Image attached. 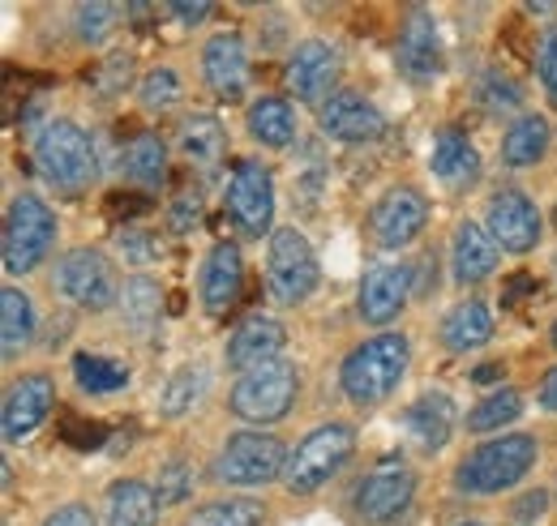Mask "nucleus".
Here are the masks:
<instances>
[{
	"mask_svg": "<svg viewBox=\"0 0 557 526\" xmlns=\"http://www.w3.org/2000/svg\"><path fill=\"white\" fill-rule=\"evenodd\" d=\"M412 360L408 334H373L364 338L339 368V386L356 406H377L399 390Z\"/></svg>",
	"mask_w": 557,
	"mask_h": 526,
	"instance_id": "f257e3e1",
	"label": "nucleus"
},
{
	"mask_svg": "<svg viewBox=\"0 0 557 526\" xmlns=\"http://www.w3.org/2000/svg\"><path fill=\"white\" fill-rule=\"evenodd\" d=\"M35 163H39L44 180L61 193H86L99 176L95 141L73 121H48L44 125L39 141H35Z\"/></svg>",
	"mask_w": 557,
	"mask_h": 526,
	"instance_id": "f03ea898",
	"label": "nucleus"
},
{
	"mask_svg": "<svg viewBox=\"0 0 557 526\" xmlns=\"http://www.w3.org/2000/svg\"><path fill=\"white\" fill-rule=\"evenodd\" d=\"M57 245V214L48 201L35 193H17L4 214V236H0V262L9 274H30L48 262Z\"/></svg>",
	"mask_w": 557,
	"mask_h": 526,
	"instance_id": "7ed1b4c3",
	"label": "nucleus"
},
{
	"mask_svg": "<svg viewBox=\"0 0 557 526\" xmlns=\"http://www.w3.org/2000/svg\"><path fill=\"white\" fill-rule=\"evenodd\" d=\"M536 454H541L536 437H528V433H510V437L485 441L476 454H468L463 466H459V488L463 492H481V497L506 492L536 466Z\"/></svg>",
	"mask_w": 557,
	"mask_h": 526,
	"instance_id": "20e7f679",
	"label": "nucleus"
},
{
	"mask_svg": "<svg viewBox=\"0 0 557 526\" xmlns=\"http://www.w3.org/2000/svg\"><path fill=\"white\" fill-rule=\"evenodd\" d=\"M356 454V433L348 424H322L313 428L292 454H287V471H283V484L292 492H318L322 484H331L348 459Z\"/></svg>",
	"mask_w": 557,
	"mask_h": 526,
	"instance_id": "39448f33",
	"label": "nucleus"
},
{
	"mask_svg": "<svg viewBox=\"0 0 557 526\" xmlns=\"http://www.w3.org/2000/svg\"><path fill=\"white\" fill-rule=\"evenodd\" d=\"M318 253L309 249V240L296 227H275L271 245H267V291L283 309L305 304L318 291Z\"/></svg>",
	"mask_w": 557,
	"mask_h": 526,
	"instance_id": "423d86ee",
	"label": "nucleus"
},
{
	"mask_svg": "<svg viewBox=\"0 0 557 526\" xmlns=\"http://www.w3.org/2000/svg\"><path fill=\"white\" fill-rule=\"evenodd\" d=\"M296 390H300V377H296V364L292 360H271L253 373H245L236 386H232V415L249 419V424H275L292 411L296 402Z\"/></svg>",
	"mask_w": 557,
	"mask_h": 526,
	"instance_id": "0eeeda50",
	"label": "nucleus"
},
{
	"mask_svg": "<svg viewBox=\"0 0 557 526\" xmlns=\"http://www.w3.org/2000/svg\"><path fill=\"white\" fill-rule=\"evenodd\" d=\"M287 471V450L283 441L262 433V428H245V433H232L227 446L219 450L214 462V475L223 484H236V488H258V484H271Z\"/></svg>",
	"mask_w": 557,
	"mask_h": 526,
	"instance_id": "6e6552de",
	"label": "nucleus"
},
{
	"mask_svg": "<svg viewBox=\"0 0 557 526\" xmlns=\"http://www.w3.org/2000/svg\"><path fill=\"white\" fill-rule=\"evenodd\" d=\"M57 291L77 304V309H90V313H103L121 300V283H116V270L103 253L95 249H70L61 262H57V274H52Z\"/></svg>",
	"mask_w": 557,
	"mask_h": 526,
	"instance_id": "1a4fd4ad",
	"label": "nucleus"
},
{
	"mask_svg": "<svg viewBox=\"0 0 557 526\" xmlns=\"http://www.w3.org/2000/svg\"><path fill=\"white\" fill-rule=\"evenodd\" d=\"M223 201L240 236H253V240H262L267 231L275 236V180L262 163H249V159L236 163Z\"/></svg>",
	"mask_w": 557,
	"mask_h": 526,
	"instance_id": "9d476101",
	"label": "nucleus"
},
{
	"mask_svg": "<svg viewBox=\"0 0 557 526\" xmlns=\"http://www.w3.org/2000/svg\"><path fill=\"white\" fill-rule=\"evenodd\" d=\"M412 497H417V475L404 462H382V466H373L356 484L351 505H356V514L364 523L382 526V523H395L412 505Z\"/></svg>",
	"mask_w": 557,
	"mask_h": 526,
	"instance_id": "9b49d317",
	"label": "nucleus"
},
{
	"mask_svg": "<svg viewBox=\"0 0 557 526\" xmlns=\"http://www.w3.org/2000/svg\"><path fill=\"white\" fill-rule=\"evenodd\" d=\"M417 291V265L412 262H386V265H373L364 278H360V322L369 326H391L408 300Z\"/></svg>",
	"mask_w": 557,
	"mask_h": 526,
	"instance_id": "f8f14e48",
	"label": "nucleus"
},
{
	"mask_svg": "<svg viewBox=\"0 0 557 526\" xmlns=\"http://www.w3.org/2000/svg\"><path fill=\"white\" fill-rule=\"evenodd\" d=\"M429 223V201L417 189H386L369 210V231L382 249H408Z\"/></svg>",
	"mask_w": 557,
	"mask_h": 526,
	"instance_id": "ddd939ff",
	"label": "nucleus"
},
{
	"mask_svg": "<svg viewBox=\"0 0 557 526\" xmlns=\"http://www.w3.org/2000/svg\"><path fill=\"white\" fill-rule=\"evenodd\" d=\"M335 82H339V52L331 43L305 39V43L292 48V57H287V90L300 103H326V95H339Z\"/></svg>",
	"mask_w": 557,
	"mask_h": 526,
	"instance_id": "4468645a",
	"label": "nucleus"
},
{
	"mask_svg": "<svg viewBox=\"0 0 557 526\" xmlns=\"http://www.w3.org/2000/svg\"><path fill=\"white\" fill-rule=\"evenodd\" d=\"M52 402H57L52 377L30 373V377L13 381L9 394H4V411H0V433H4V441H9V446L26 441V437L52 415Z\"/></svg>",
	"mask_w": 557,
	"mask_h": 526,
	"instance_id": "2eb2a0df",
	"label": "nucleus"
},
{
	"mask_svg": "<svg viewBox=\"0 0 557 526\" xmlns=\"http://www.w3.org/2000/svg\"><path fill=\"white\" fill-rule=\"evenodd\" d=\"M488 236L506 253H532L541 245V210L532 205L528 193L502 189L488 201Z\"/></svg>",
	"mask_w": 557,
	"mask_h": 526,
	"instance_id": "dca6fc26",
	"label": "nucleus"
},
{
	"mask_svg": "<svg viewBox=\"0 0 557 526\" xmlns=\"http://www.w3.org/2000/svg\"><path fill=\"white\" fill-rule=\"evenodd\" d=\"M318 121H322V133H326V137L351 141V146L377 141V137L386 133V116H382L364 95H356V90L331 95V99L318 108Z\"/></svg>",
	"mask_w": 557,
	"mask_h": 526,
	"instance_id": "f3484780",
	"label": "nucleus"
},
{
	"mask_svg": "<svg viewBox=\"0 0 557 526\" xmlns=\"http://www.w3.org/2000/svg\"><path fill=\"white\" fill-rule=\"evenodd\" d=\"M283 342H287V329L278 326L275 317H267V313H253V317H245L240 326L232 329V338H227V368H236L245 377V373L278 360Z\"/></svg>",
	"mask_w": 557,
	"mask_h": 526,
	"instance_id": "a211bd4d",
	"label": "nucleus"
},
{
	"mask_svg": "<svg viewBox=\"0 0 557 526\" xmlns=\"http://www.w3.org/2000/svg\"><path fill=\"white\" fill-rule=\"evenodd\" d=\"M202 73L223 103H240L249 90V52H245L240 35H214L202 48Z\"/></svg>",
	"mask_w": 557,
	"mask_h": 526,
	"instance_id": "6ab92c4d",
	"label": "nucleus"
},
{
	"mask_svg": "<svg viewBox=\"0 0 557 526\" xmlns=\"http://www.w3.org/2000/svg\"><path fill=\"white\" fill-rule=\"evenodd\" d=\"M399 68L412 77V82H429L442 73V39H437V22L412 9L404 30H399Z\"/></svg>",
	"mask_w": 557,
	"mask_h": 526,
	"instance_id": "aec40b11",
	"label": "nucleus"
},
{
	"mask_svg": "<svg viewBox=\"0 0 557 526\" xmlns=\"http://www.w3.org/2000/svg\"><path fill=\"white\" fill-rule=\"evenodd\" d=\"M240 287H245V258L236 245H214L202 265V304L207 313H227L236 300H240Z\"/></svg>",
	"mask_w": 557,
	"mask_h": 526,
	"instance_id": "412c9836",
	"label": "nucleus"
},
{
	"mask_svg": "<svg viewBox=\"0 0 557 526\" xmlns=\"http://www.w3.org/2000/svg\"><path fill=\"white\" fill-rule=\"evenodd\" d=\"M429 167H433V176H437L442 185L468 189V185H476V176H481V154H476V146L459 129H442L433 137Z\"/></svg>",
	"mask_w": 557,
	"mask_h": 526,
	"instance_id": "4be33fe9",
	"label": "nucleus"
},
{
	"mask_svg": "<svg viewBox=\"0 0 557 526\" xmlns=\"http://www.w3.org/2000/svg\"><path fill=\"white\" fill-rule=\"evenodd\" d=\"M450 262H455V278L459 283H485L488 274L502 262L497 240L488 236V227L481 223H459L455 245H450Z\"/></svg>",
	"mask_w": 557,
	"mask_h": 526,
	"instance_id": "5701e85b",
	"label": "nucleus"
},
{
	"mask_svg": "<svg viewBox=\"0 0 557 526\" xmlns=\"http://www.w3.org/2000/svg\"><path fill=\"white\" fill-rule=\"evenodd\" d=\"M159 523V497L141 479H121L108 492V526H154Z\"/></svg>",
	"mask_w": 557,
	"mask_h": 526,
	"instance_id": "b1692460",
	"label": "nucleus"
},
{
	"mask_svg": "<svg viewBox=\"0 0 557 526\" xmlns=\"http://www.w3.org/2000/svg\"><path fill=\"white\" fill-rule=\"evenodd\" d=\"M493 338V317L481 300H463L442 317V342L446 351H476Z\"/></svg>",
	"mask_w": 557,
	"mask_h": 526,
	"instance_id": "393cba45",
	"label": "nucleus"
},
{
	"mask_svg": "<svg viewBox=\"0 0 557 526\" xmlns=\"http://www.w3.org/2000/svg\"><path fill=\"white\" fill-rule=\"evenodd\" d=\"M408 428L424 450H442L455 433V402L446 394H424L408 406Z\"/></svg>",
	"mask_w": 557,
	"mask_h": 526,
	"instance_id": "a878e982",
	"label": "nucleus"
},
{
	"mask_svg": "<svg viewBox=\"0 0 557 526\" xmlns=\"http://www.w3.org/2000/svg\"><path fill=\"white\" fill-rule=\"evenodd\" d=\"M545 150H549V121L536 112L519 116L502 137V163L506 167H532L545 159Z\"/></svg>",
	"mask_w": 557,
	"mask_h": 526,
	"instance_id": "bb28decb",
	"label": "nucleus"
},
{
	"mask_svg": "<svg viewBox=\"0 0 557 526\" xmlns=\"http://www.w3.org/2000/svg\"><path fill=\"white\" fill-rule=\"evenodd\" d=\"M35 338V309H30V296L17 291V287H4L0 296V347H4V360H17Z\"/></svg>",
	"mask_w": 557,
	"mask_h": 526,
	"instance_id": "cd10ccee",
	"label": "nucleus"
},
{
	"mask_svg": "<svg viewBox=\"0 0 557 526\" xmlns=\"http://www.w3.org/2000/svg\"><path fill=\"white\" fill-rule=\"evenodd\" d=\"M176 141H181L185 159H194L198 167H214V163L223 159V146H227L219 116H210V112H194V116H185V121H181V129H176Z\"/></svg>",
	"mask_w": 557,
	"mask_h": 526,
	"instance_id": "c85d7f7f",
	"label": "nucleus"
},
{
	"mask_svg": "<svg viewBox=\"0 0 557 526\" xmlns=\"http://www.w3.org/2000/svg\"><path fill=\"white\" fill-rule=\"evenodd\" d=\"M249 133H253V141H262L271 150L292 146V137H296V112H292V103L275 99V95L271 99H258L249 108Z\"/></svg>",
	"mask_w": 557,
	"mask_h": 526,
	"instance_id": "c756f323",
	"label": "nucleus"
},
{
	"mask_svg": "<svg viewBox=\"0 0 557 526\" xmlns=\"http://www.w3.org/2000/svg\"><path fill=\"white\" fill-rule=\"evenodd\" d=\"M207 381H210L207 364H181V368L163 381V390H159V415L176 419V415L194 411L198 398L207 394Z\"/></svg>",
	"mask_w": 557,
	"mask_h": 526,
	"instance_id": "7c9ffc66",
	"label": "nucleus"
},
{
	"mask_svg": "<svg viewBox=\"0 0 557 526\" xmlns=\"http://www.w3.org/2000/svg\"><path fill=\"white\" fill-rule=\"evenodd\" d=\"M125 176L146 185V189H154V185L168 180V146L159 141V133L146 129L129 141V150H125Z\"/></svg>",
	"mask_w": 557,
	"mask_h": 526,
	"instance_id": "2f4dec72",
	"label": "nucleus"
},
{
	"mask_svg": "<svg viewBox=\"0 0 557 526\" xmlns=\"http://www.w3.org/2000/svg\"><path fill=\"white\" fill-rule=\"evenodd\" d=\"M73 377L86 394H116L129 386V368L108 355H73Z\"/></svg>",
	"mask_w": 557,
	"mask_h": 526,
	"instance_id": "473e14b6",
	"label": "nucleus"
},
{
	"mask_svg": "<svg viewBox=\"0 0 557 526\" xmlns=\"http://www.w3.org/2000/svg\"><path fill=\"white\" fill-rule=\"evenodd\" d=\"M262 523H267L262 501H253V497H223V501L202 505L185 526H262Z\"/></svg>",
	"mask_w": 557,
	"mask_h": 526,
	"instance_id": "72a5a7b5",
	"label": "nucleus"
},
{
	"mask_svg": "<svg viewBox=\"0 0 557 526\" xmlns=\"http://www.w3.org/2000/svg\"><path fill=\"white\" fill-rule=\"evenodd\" d=\"M523 415V394L519 390H497V394L481 398L472 411H468V428L472 433H497L506 424H515Z\"/></svg>",
	"mask_w": 557,
	"mask_h": 526,
	"instance_id": "f704fd0d",
	"label": "nucleus"
},
{
	"mask_svg": "<svg viewBox=\"0 0 557 526\" xmlns=\"http://www.w3.org/2000/svg\"><path fill=\"white\" fill-rule=\"evenodd\" d=\"M121 313L134 334H150V326L159 322V287L150 278H129L121 291Z\"/></svg>",
	"mask_w": 557,
	"mask_h": 526,
	"instance_id": "c9c22d12",
	"label": "nucleus"
},
{
	"mask_svg": "<svg viewBox=\"0 0 557 526\" xmlns=\"http://www.w3.org/2000/svg\"><path fill=\"white\" fill-rule=\"evenodd\" d=\"M138 99L146 112H168V108L181 99V77H176L172 68H150V73L141 77Z\"/></svg>",
	"mask_w": 557,
	"mask_h": 526,
	"instance_id": "e433bc0d",
	"label": "nucleus"
},
{
	"mask_svg": "<svg viewBox=\"0 0 557 526\" xmlns=\"http://www.w3.org/2000/svg\"><path fill=\"white\" fill-rule=\"evenodd\" d=\"M116 17H121V9L116 4H77V39L82 43H99V39H108L112 35V26H116Z\"/></svg>",
	"mask_w": 557,
	"mask_h": 526,
	"instance_id": "4c0bfd02",
	"label": "nucleus"
},
{
	"mask_svg": "<svg viewBox=\"0 0 557 526\" xmlns=\"http://www.w3.org/2000/svg\"><path fill=\"white\" fill-rule=\"evenodd\" d=\"M189 488H194V475H189V466H185L181 459L168 462V466L159 471V484H154L159 510H168V505H181V501L189 497Z\"/></svg>",
	"mask_w": 557,
	"mask_h": 526,
	"instance_id": "58836bf2",
	"label": "nucleus"
},
{
	"mask_svg": "<svg viewBox=\"0 0 557 526\" xmlns=\"http://www.w3.org/2000/svg\"><path fill=\"white\" fill-rule=\"evenodd\" d=\"M485 103L488 108H519V99H523V95H519V86H515V82H510V77H497V73H493V77H485Z\"/></svg>",
	"mask_w": 557,
	"mask_h": 526,
	"instance_id": "ea45409f",
	"label": "nucleus"
},
{
	"mask_svg": "<svg viewBox=\"0 0 557 526\" xmlns=\"http://www.w3.org/2000/svg\"><path fill=\"white\" fill-rule=\"evenodd\" d=\"M541 86H545L549 103L557 108V30L541 43Z\"/></svg>",
	"mask_w": 557,
	"mask_h": 526,
	"instance_id": "a19ab883",
	"label": "nucleus"
},
{
	"mask_svg": "<svg viewBox=\"0 0 557 526\" xmlns=\"http://www.w3.org/2000/svg\"><path fill=\"white\" fill-rule=\"evenodd\" d=\"M545 505H549V492H528V497H519V505H515V518L519 523H532V518H541L545 514Z\"/></svg>",
	"mask_w": 557,
	"mask_h": 526,
	"instance_id": "79ce46f5",
	"label": "nucleus"
},
{
	"mask_svg": "<svg viewBox=\"0 0 557 526\" xmlns=\"http://www.w3.org/2000/svg\"><path fill=\"white\" fill-rule=\"evenodd\" d=\"M44 526H99V523H95V514L86 505H65V510H57Z\"/></svg>",
	"mask_w": 557,
	"mask_h": 526,
	"instance_id": "37998d69",
	"label": "nucleus"
},
{
	"mask_svg": "<svg viewBox=\"0 0 557 526\" xmlns=\"http://www.w3.org/2000/svg\"><path fill=\"white\" fill-rule=\"evenodd\" d=\"M168 9H172V13H176L185 26H194V22H207V17H210L207 0H194V4H189V0H176V4H168Z\"/></svg>",
	"mask_w": 557,
	"mask_h": 526,
	"instance_id": "c03bdc74",
	"label": "nucleus"
},
{
	"mask_svg": "<svg viewBox=\"0 0 557 526\" xmlns=\"http://www.w3.org/2000/svg\"><path fill=\"white\" fill-rule=\"evenodd\" d=\"M541 406H545L549 415H557V368H549L545 381H541Z\"/></svg>",
	"mask_w": 557,
	"mask_h": 526,
	"instance_id": "a18cd8bd",
	"label": "nucleus"
},
{
	"mask_svg": "<svg viewBox=\"0 0 557 526\" xmlns=\"http://www.w3.org/2000/svg\"><path fill=\"white\" fill-rule=\"evenodd\" d=\"M476 381H502V364H481L476 368Z\"/></svg>",
	"mask_w": 557,
	"mask_h": 526,
	"instance_id": "49530a36",
	"label": "nucleus"
},
{
	"mask_svg": "<svg viewBox=\"0 0 557 526\" xmlns=\"http://www.w3.org/2000/svg\"><path fill=\"white\" fill-rule=\"evenodd\" d=\"M459 526H485V523H459Z\"/></svg>",
	"mask_w": 557,
	"mask_h": 526,
	"instance_id": "de8ad7c7",
	"label": "nucleus"
},
{
	"mask_svg": "<svg viewBox=\"0 0 557 526\" xmlns=\"http://www.w3.org/2000/svg\"><path fill=\"white\" fill-rule=\"evenodd\" d=\"M554 347H557V322H554Z\"/></svg>",
	"mask_w": 557,
	"mask_h": 526,
	"instance_id": "09e8293b",
	"label": "nucleus"
},
{
	"mask_svg": "<svg viewBox=\"0 0 557 526\" xmlns=\"http://www.w3.org/2000/svg\"><path fill=\"white\" fill-rule=\"evenodd\" d=\"M554 274H557V262H554Z\"/></svg>",
	"mask_w": 557,
	"mask_h": 526,
	"instance_id": "8fccbe9b",
	"label": "nucleus"
}]
</instances>
